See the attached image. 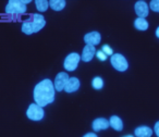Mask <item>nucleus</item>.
Listing matches in <instances>:
<instances>
[{
	"label": "nucleus",
	"mask_w": 159,
	"mask_h": 137,
	"mask_svg": "<svg viewBox=\"0 0 159 137\" xmlns=\"http://www.w3.org/2000/svg\"><path fill=\"white\" fill-rule=\"evenodd\" d=\"M26 115L32 121H40V120H43V117H44L45 112L42 107H39L36 104H30V107L27 108Z\"/></svg>",
	"instance_id": "nucleus-5"
},
{
	"label": "nucleus",
	"mask_w": 159,
	"mask_h": 137,
	"mask_svg": "<svg viewBox=\"0 0 159 137\" xmlns=\"http://www.w3.org/2000/svg\"><path fill=\"white\" fill-rule=\"evenodd\" d=\"M155 133H156V135L159 137V121L155 124Z\"/></svg>",
	"instance_id": "nucleus-22"
},
{
	"label": "nucleus",
	"mask_w": 159,
	"mask_h": 137,
	"mask_svg": "<svg viewBox=\"0 0 159 137\" xmlns=\"http://www.w3.org/2000/svg\"><path fill=\"white\" fill-rule=\"evenodd\" d=\"M134 26L139 31H146L148 29V22L143 18H137L134 21Z\"/></svg>",
	"instance_id": "nucleus-16"
},
{
	"label": "nucleus",
	"mask_w": 159,
	"mask_h": 137,
	"mask_svg": "<svg viewBox=\"0 0 159 137\" xmlns=\"http://www.w3.org/2000/svg\"><path fill=\"white\" fill-rule=\"evenodd\" d=\"M156 36L159 38V27H158V29H157V31H156Z\"/></svg>",
	"instance_id": "nucleus-24"
},
{
	"label": "nucleus",
	"mask_w": 159,
	"mask_h": 137,
	"mask_svg": "<svg viewBox=\"0 0 159 137\" xmlns=\"http://www.w3.org/2000/svg\"><path fill=\"white\" fill-rule=\"evenodd\" d=\"M34 100L39 107H45L55 100V87L50 80H43L34 88Z\"/></svg>",
	"instance_id": "nucleus-1"
},
{
	"label": "nucleus",
	"mask_w": 159,
	"mask_h": 137,
	"mask_svg": "<svg viewBox=\"0 0 159 137\" xmlns=\"http://www.w3.org/2000/svg\"><path fill=\"white\" fill-rule=\"evenodd\" d=\"M80 88V81L76 77H69L68 82H66V86H64V91L66 93H74Z\"/></svg>",
	"instance_id": "nucleus-11"
},
{
	"label": "nucleus",
	"mask_w": 159,
	"mask_h": 137,
	"mask_svg": "<svg viewBox=\"0 0 159 137\" xmlns=\"http://www.w3.org/2000/svg\"><path fill=\"white\" fill-rule=\"evenodd\" d=\"M66 1L64 0H51L49 1V7L55 11H61L66 7Z\"/></svg>",
	"instance_id": "nucleus-15"
},
{
	"label": "nucleus",
	"mask_w": 159,
	"mask_h": 137,
	"mask_svg": "<svg viewBox=\"0 0 159 137\" xmlns=\"http://www.w3.org/2000/svg\"><path fill=\"white\" fill-rule=\"evenodd\" d=\"M109 126H111L113 130L120 132V130H122V128H123V123H122L121 119H120L119 117L112 115V117H110V120H109Z\"/></svg>",
	"instance_id": "nucleus-14"
},
{
	"label": "nucleus",
	"mask_w": 159,
	"mask_h": 137,
	"mask_svg": "<svg viewBox=\"0 0 159 137\" xmlns=\"http://www.w3.org/2000/svg\"><path fill=\"white\" fill-rule=\"evenodd\" d=\"M69 80V75L64 72H60L57 76H56L55 80V84H53V87L57 91H61L64 89V86H66V82Z\"/></svg>",
	"instance_id": "nucleus-7"
},
{
	"label": "nucleus",
	"mask_w": 159,
	"mask_h": 137,
	"mask_svg": "<svg viewBox=\"0 0 159 137\" xmlns=\"http://www.w3.org/2000/svg\"><path fill=\"white\" fill-rule=\"evenodd\" d=\"M96 57H97L98 59L100 60V61H105V60L107 59V55H105V53L102 52V50H98V51H96Z\"/></svg>",
	"instance_id": "nucleus-21"
},
{
	"label": "nucleus",
	"mask_w": 159,
	"mask_h": 137,
	"mask_svg": "<svg viewBox=\"0 0 159 137\" xmlns=\"http://www.w3.org/2000/svg\"><path fill=\"white\" fill-rule=\"evenodd\" d=\"M31 1H21V0H11L6 7V12L10 14H23L26 12V5Z\"/></svg>",
	"instance_id": "nucleus-3"
},
{
	"label": "nucleus",
	"mask_w": 159,
	"mask_h": 137,
	"mask_svg": "<svg viewBox=\"0 0 159 137\" xmlns=\"http://www.w3.org/2000/svg\"><path fill=\"white\" fill-rule=\"evenodd\" d=\"M134 9H135L136 14L139 15V18H143V19H145L146 16L148 15V12H149L147 3H146L145 1H142V0H139V1H137V2L135 3Z\"/></svg>",
	"instance_id": "nucleus-8"
},
{
	"label": "nucleus",
	"mask_w": 159,
	"mask_h": 137,
	"mask_svg": "<svg viewBox=\"0 0 159 137\" xmlns=\"http://www.w3.org/2000/svg\"><path fill=\"white\" fill-rule=\"evenodd\" d=\"M35 5L38 11L45 12L49 7V1H47V0H37V1H35Z\"/></svg>",
	"instance_id": "nucleus-17"
},
{
	"label": "nucleus",
	"mask_w": 159,
	"mask_h": 137,
	"mask_svg": "<svg viewBox=\"0 0 159 137\" xmlns=\"http://www.w3.org/2000/svg\"><path fill=\"white\" fill-rule=\"evenodd\" d=\"M109 127V121L104 117H98L93 122V130L95 132H99V130H106Z\"/></svg>",
	"instance_id": "nucleus-12"
},
{
	"label": "nucleus",
	"mask_w": 159,
	"mask_h": 137,
	"mask_svg": "<svg viewBox=\"0 0 159 137\" xmlns=\"http://www.w3.org/2000/svg\"><path fill=\"white\" fill-rule=\"evenodd\" d=\"M92 85H93V87L95 89H102V86H104V81H102V77L97 76V77H95L93 80V82H92Z\"/></svg>",
	"instance_id": "nucleus-18"
},
{
	"label": "nucleus",
	"mask_w": 159,
	"mask_h": 137,
	"mask_svg": "<svg viewBox=\"0 0 159 137\" xmlns=\"http://www.w3.org/2000/svg\"><path fill=\"white\" fill-rule=\"evenodd\" d=\"M111 65L117 70V71H120V72H124L128 70V61L126 59L123 57L122 55L120 53H115V55H111Z\"/></svg>",
	"instance_id": "nucleus-4"
},
{
	"label": "nucleus",
	"mask_w": 159,
	"mask_h": 137,
	"mask_svg": "<svg viewBox=\"0 0 159 137\" xmlns=\"http://www.w3.org/2000/svg\"><path fill=\"white\" fill-rule=\"evenodd\" d=\"M102 51L106 55H112V52H113L112 49H111L108 45H104V46H102Z\"/></svg>",
	"instance_id": "nucleus-20"
},
{
	"label": "nucleus",
	"mask_w": 159,
	"mask_h": 137,
	"mask_svg": "<svg viewBox=\"0 0 159 137\" xmlns=\"http://www.w3.org/2000/svg\"><path fill=\"white\" fill-rule=\"evenodd\" d=\"M96 55V49L94 46H91V45H86L83 49L82 52V60L84 62H89L93 57Z\"/></svg>",
	"instance_id": "nucleus-10"
},
{
	"label": "nucleus",
	"mask_w": 159,
	"mask_h": 137,
	"mask_svg": "<svg viewBox=\"0 0 159 137\" xmlns=\"http://www.w3.org/2000/svg\"><path fill=\"white\" fill-rule=\"evenodd\" d=\"M102 39V36L98 32H91V33H87L84 36V40L86 42V45H91V46L95 47L96 45H98Z\"/></svg>",
	"instance_id": "nucleus-9"
},
{
	"label": "nucleus",
	"mask_w": 159,
	"mask_h": 137,
	"mask_svg": "<svg viewBox=\"0 0 159 137\" xmlns=\"http://www.w3.org/2000/svg\"><path fill=\"white\" fill-rule=\"evenodd\" d=\"M83 137H97V136H96V134H94V133H89V134L84 135Z\"/></svg>",
	"instance_id": "nucleus-23"
},
{
	"label": "nucleus",
	"mask_w": 159,
	"mask_h": 137,
	"mask_svg": "<svg viewBox=\"0 0 159 137\" xmlns=\"http://www.w3.org/2000/svg\"><path fill=\"white\" fill-rule=\"evenodd\" d=\"M124 137H133V136H131V135H128V136H124Z\"/></svg>",
	"instance_id": "nucleus-25"
},
{
	"label": "nucleus",
	"mask_w": 159,
	"mask_h": 137,
	"mask_svg": "<svg viewBox=\"0 0 159 137\" xmlns=\"http://www.w3.org/2000/svg\"><path fill=\"white\" fill-rule=\"evenodd\" d=\"M134 134L136 137H152V130L148 126H139L134 130Z\"/></svg>",
	"instance_id": "nucleus-13"
},
{
	"label": "nucleus",
	"mask_w": 159,
	"mask_h": 137,
	"mask_svg": "<svg viewBox=\"0 0 159 137\" xmlns=\"http://www.w3.org/2000/svg\"><path fill=\"white\" fill-rule=\"evenodd\" d=\"M46 24V20L42 14H32L31 18L22 24V32L26 35L37 33Z\"/></svg>",
	"instance_id": "nucleus-2"
},
{
	"label": "nucleus",
	"mask_w": 159,
	"mask_h": 137,
	"mask_svg": "<svg viewBox=\"0 0 159 137\" xmlns=\"http://www.w3.org/2000/svg\"><path fill=\"white\" fill-rule=\"evenodd\" d=\"M80 60H81V57H80L79 53L76 52L70 53L66 58V60H64V63H63L64 68L68 70V71H74L75 68H77V64H79Z\"/></svg>",
	"instance_id": "nucleus-6"
},
{
	"label": "nucleus",
	"mask_w": 159,
	"mask_h": 137,
	"mask_svg": "<svg viewBox=\"0 0 159 137\" xmlns=\"http://www.w3.org/2000/svg\"><path fill=\"white\" fill-rule=\"evenodd\" d=\"M150 9L155 12H159V0H152L150 1Z\"/></svg>",
	"instance_id": "nucleus-19"
}]
</instances>
